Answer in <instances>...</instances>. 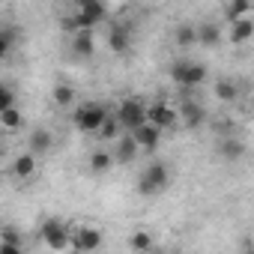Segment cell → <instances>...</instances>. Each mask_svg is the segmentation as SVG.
<instances>
[{
  "mask_svg": "<svg viewBox=\"0 0 254 254\" xmlns=\"http://www.w3.org/2000/svg\"><path fill=\"white\" fill-rule=\"evenodd\" d=\"M209 78V69L206 63L200 60H191V57H180L171 63V81L180 87V93H194L197 87H203Z\"/></svg>",
  "mask_w": 254,
  "mask_h": 254,
  "instance_id": "1",
  "label": "cell"
},
{
  "mask_svg": "<svg viewBox=\"0 0 254 254\" xmlns=\"http://www.w3.org/2000/svg\"><path fill=\"white\" fill-rule=\"evenodd\" d=\"M114 120L120 123L123 135H132L135 129H141V126L147 123V102L141 96H126V99H120V105L114 108Z\"/></svg>",
  "mask_w": 254,
  "mask_h": 254,
  "instance_id": "2",
  "label": "cell"
},
{
  "mask_svg": "<svg viewBox=\"0 0 254 254\" xmlns=\"http://www.w3.org/2000/svg\"><path fill=\"white\" fill-rule=\"evenodd\" d=\"M171 186V165L168 162H150L138 177V194L141 197H159Z\"/></svg>",
  "mask_w": 254,
  "mask_h": 254,
  "instance_id": "3",
  "label": "cell"
},
{
  "mask_svg": "<svg viewBox=\"0 0 254 254\" xmlns=\"http://www.w3.org/2000/svg\"><path fill=\"white\" fill-rule=\"evenodd\" d=\"M39 239H42V245L51 248L54 254H63V251H69L72 227H69L63 218H57V215H45L42 224H39Z\"/></svg>",
  "mask_w": 254,
  "mask_h": 254,
  "instance_id": "4",
  "label": "cell"
},
{
  "mask_svg": "<svg viewBox=\"0 0 254 254\" xmlns=\"http://www.w3.org/2000/svg\"><path fill=\"white\" fill-rule=\"evenodd\" d=\"M108 114H111V111H108L102 102L90 99V102H81V105L72 111V126H75L81 135H96L99 126H102V120H105Z\"/></svg>",
  "mask_w": 254,
  "mask_h": 254,
  "instance_id": "5",
  "label": "cell"
},
{
  "mask_svg": "<svg viewBox=\"0 0 254 254\" xmlns=\"http://www.w3.org/2000/svg\"><path fill=\"white\" fill-rule=\"evenodd\" d=\"M209 120V111L206 105L194 96V93H183L180 96V105H177V123H183V129H200Z\"/></svg>",
  "mask_w": 254,
  "mask_h": 254,
  "instance_id": "6",
  "label": "cell"
},
{
  "mask_svg": "<svg viewBox=\"0 0 254 254\" xmlns=\"http://www.w3.org/2000/svg\"><path fill=\"white\" fill-rule=\"evenodd\" d=\"M72 12H75L81 30H93L96 24H105L108 21V6L102 3V0H78Z\"/></svg>",
  "mask_w": 254,
  "mask_h": 254,
  "instance_id": "7",
  "label": "cell"
},
{
  "mask_svg": "<svg viewBox=\"0 0 254 254\" xmlns=\"http://www.w3.org/2000/svg\"><path fill=\"white\" fill-rule=\"evenodd\" d=\"M102 242H105V233H102L99 227H93V224H81V227L72 230V242H69V248L78 251V254H96V251L102 248Z\"/></svg>",
  "mask_w": 254,
  "mask_h": 254,
  "instance_id": "8",
  "label": "cell"
},
{
  "mask_svg": "<svg viewBox=\"0 0 254 254\" xmlns=\"http://www.w3.org/2000/svg\"><path fill=\"white\" fill-rule=\"evenodd\" d=\"M147 123L156 126L159 132H168V129H174V126H180V123H177V105H171L168 99L150 102V105H147Z\"/></svg>",
  "mask_w": 254,
  "mask_h": 254,
  "instance_id": "9",
  "label": "cell"
},
{
  "mask_svg": "<svg viewBox=\"0 0 254 254\" xmlns=\"http://www.w3.org/2000/svg\"><path fill=\"white\" fill-rule=\"evenodd\" d=\"M135 42V27L129 21H111L108 24V48L111 54H129Z\"/></svg>",
  "mask_w": 254,
  "mask_h": 254,
  "instance_id": "10",
  "label": "cell"
},
{
  "mask_svg": "<svg viewBox=\"0 0 254 254\" xmlns=\"http://www.w3.org/2000/svg\"><path fill=\"white\" fill-rule=\"evenodd\" d=\"M215 153H218V159H221V162H227V165H236V162H242V159H245V153H248V144H245L239 135L218 138V144H215Z\"/></svg>",
  "mask_w": 254,
  "mask_h": 254,
  "instance_id": "11",
  "label": "cell"
},
{
  "mask_svg": "<svg viewBox=\"0 0 254 254\" xmlns=\"http://www.w3.org/2000/svg\"><path fill=\"white\" fill-rule=\"evenodd\" d=\"M9 174H12V180H18V183H27V180H33L36 174H39V159L33 156V153H18L15 159H12V168H9Z\"/></svg>",
  "mask_w": 254,
  "mask_h": 254,
  "instance_id": "12",
  "label": "cell"
},
{
  "mask_svg": "<svg viewBox=\"0 0 254 254\" xmlns=\"http://www.w3.org/2000/svg\"><path fill=\"white\" fill-rule=\"evenodd\" d=\"M162 135L165 132H159L156 126H150V123H144L141 129H135L132 132V141H135V147L141 150V153H147V156H153L156 150H159V144H162Z\"/></svg>",
  "mask_w": 254,
  "mask_h": 254,
  "instance_id": "13",
  "label": "cell"
},
{
  "mask_svg": "<svg viewBox=\"0 0 254 254\" xmlns=\"http://www.w3.org/2000/svg\"><path fill=\"white\" fill-rule=\"evenodd\" d=\"M194 42L203 45V48H218L224 42V27L218 21H203V24H194Z\"/></svg>",
  "mask_w": 254,
  "mask_h": 254,
  "instance_id": "14",
  "label": "cell"
},
{
  "mask_svg": "<svg viewBox=\"0 0 254 254\" xmlns=\"http://www.w3.org/2000/svg\"><path fill=\"white\" fill-rule=\"evenodd\" d=\"M138 156H141V150L135 147L132 135H120V138L111 144V159H114V165H132Z\"/></svg>",
  "mask_w": 254,
  "mask_h": 254,
  "instance_id": "15",
  "label": "cell"
},
{
  "mask_svg": "<svg viewBox=\"0 0 254 254\" xmlns=\"http://www.w3.org/2000/svg\"><path fill=\"white\" fill-rule=\"evenodd\" d=\"M18 42H21V27H18V24H3V21H0V63L9 60V57L18 51Z\"/></svg>",
  "mask_w": 254,
  "mask_h": 254,
  "instance_id": "16",
  "label": "cell"
},
{
  "mask_svg": "<svg viewBox=\"0 0 254 254\" xmlns=\"http://www.w3.org/2000/svg\"><path fill=\"white\" fill-rule=\"evenodd\" d=\"M69 51H72V57H78V60L93 57V54H96V33H93V30H78L75 36H69Z\"/></svg>",
  "mask_w": 254,
  "mask_h": 254,
  "instance_id": "17",
  "label": "cell"
},
{
  "mask_svg": "<svg viewBox=\"0 0 254 254\" xmlns=\"http://www.w3.org/2000/svg\"><path fill=\"white\" fill-rule=\"evenodd\" d=\"M51 147H54V132L45 129V126H36V129L27 135V153H33L36 159L51 153Z\"/></svg>",
  "mask_w": 254,
  "mask_h": 254,
  "instance_id": "18",
  "label": "cell"
},
{
  "mask_svg": "<svg viewBox=\"0 0 254 254\" xmlns=\"http://www.w3.org/2000/svg\"><path fill=\"white\" fill-rule=\"evenodd\" d=\"M212 96H215L218 102H224V105H233V102L242 96V87H239L236 78L224 75V78H215V84H212Z\"/></svg>",
  "mask_w": 254,
  "mask_h": 254,
  "instance_id": "19",
  "label": "cell"
},
{
  "mask_svg": "<svg viewBox=\"0 0 254 254\" xmlns=\"http://www.w3.org/2000/svg\"><path fill=\"white\" fill-rule=\"evenodd\" d=\"M114 168V159H111V150H93L90 156H87V171L93 174V177H102V174H108Z\"/></svg>",
  "mask_w": 254,
  "mask_h": 254,
  "instance_id": "20",
  "label": "cell"
},
{
  "mask_svg": "<svg viewBox=\"0 0 254 254\" xmlns=\"http://www.w3.org/2000/svg\"><path fill=\"white\" fill-rule=\"evenodd\" d=\"M156 248V236L150 233V230H132L129 233V251H135V254H150Z\"/></svg>",
  "mask_w": 254,
  "mask_h": 254,
  "instance_id": "21",
  "label": "cell"
},
{
  "mask_svg": "<svg viewBox=\"0 0 254 254\" xmlns=\"http://www.w3.org/2000/svg\"><path fill=\"white\" fill-rule=\"evenodd\" d=\"M251 39H254V21H251V18L230 24V42H233V45H248Z\"/></svg>",
  "mask_w": 254,
  "mask_h": 254,
  "instance_id": "22",
  "label": "cell"
},
{
  "mask_svg": "<svg viewBox=\"0 0 254 254\" xmlns=\"http://www.w3.org/2000/svg\"><path fill=\"white\" fill-rule=\"evenodd\" d=\"M251 15H254V6L248 3V0H233V3L224 6V18H227V24H233V21H245V18H251Z\"/></svg>",
  "mask_w": 254,
  "mask_h": 254,
  "instance_id": "23",
  "label": "cell"
},
{
  "mask_svg": "<svg viewBox=\"0 0 254 254\" xmlns=\"http://www.w3.org/2000/svg\"><path fill=\"white\" fill-rule=\"evenodd\" d=\"M75 87L72 84H66V81H60V84H54V90H51V102L57 105V108H69V105H75Z\"/></svg>",
  "mask_w": 254,
  "mask_h": 254,
  "instance_id": "24",
  "label": "cell"
},
{
  "mask_svg": "<svg viewBox=\"0 0 254 254\" xmlns=\"http://www.w3.org/2000/svg\"><path fill=\"white\" fill-rule=\"evenodd\" d=\"M120 135H123V129H120V123L114 120V114H108V117L102 120V126H99V132H96V138H99V141H111V144H114V141H117Z\"/></svg>",
  "mask_w": 254,
  "mask_h": 254,
  "instance_id": "25",
  "label": "cell"
},
{
  "mask_svg": "<svg viewBox=\"0 0 254 254\" xmlns=\"http://www.w3.org/2000/svg\"><path fill=\"white\" fill-rule=\"evenodd\" d=\"M174 42H177V48H191V45H197V42H194V21H183V24H177V30H174Z\"/></svg>",
  "mask_w": 254,
  "mask_h": 254,
  "instance_id": "26",
  "label": "cell"
},
{
  "mask_svg": "<svg viewBox=\"0 0 254 254\" xmlns=\"http://www.w3.org/2000/svg\"><path fill=\"white\" fill-rule=\"evenodd\" d=\"M21 126H24V114H21V108H9V111L0 114V129H6V132H18Z\"/></svg>",
  "mask_w": 254,
  "mask_h": 254,
  "instance_id": "27",
  "label": "cell"
},
{
  "mask_svg": "<svg viewBox=\"0 0 254 254\" xmlns=\"http://www.w3.org/2000/svg\"><path fill=\"white\" fill-rule=\"evenodd\" d=\"M9 108H18V93H15V87H12V84L0 81V114L9 111Z\"/></svg>",
  "mask_w": 254,
  "mask_h": 254,
  "instance_id": "28",
  "label": "cell"
},
{
  "mask_svg": "<svg viewBox=\"0 0 254 254\" xmlns=\"http://www.w3.org/2000/svg\"><path fill=\"white\" fill-rule=\"evenodd\" d=\"M0 245H24L21 230H18V227H12V224L0 227Z\"/></svg>",
  "mask_w": 254,
  "mask_h": 254,
  "instance_id": "29",
  "label": "cell"
},
{
  "mask_svg": "<svg viewBox=\"0 0 254 254\" xmlns=\"http://www.w3.org/2000/svg\"><path fill=\"white\" fill-rule=\"evenodd\" d=\"M60 30L63 33H69V36H75L81 27H78V18H75V12H69V15H60Z\"/></svg>",
  "mask_w": 254,
  "mask_h": 254,
  "instance_id": "30",
  "label": "cell"
},
{
  "mask_svg": "<svg viewBox=\"0 0 254 254\" xmlns=\"http://www.w3.org/2000/svg\"><path fill=\"white\" fill-rule=\"evenodd\" d=\"M0 254H27L24 245H0Z\"/></svg>",
  "mask_w": 254,
  "mask_h": 254,
  "instance_id": "31",
  "label": "cell"
},
{
  "mask_svg": "<svg viewBox=\"0 0 254 254\" xmlns=\"http://www.w3.org/2000/svg\"><path fill=\"white\" fill-rule=\"evenodd\" d=\"M3 159H6V141H0V165H3Z\"/></svg>",
  "mask_w": 254,
  "mask_h": 254,
  "instance_id": "32",
  "label": "cell"
},
{
  "mask_svg": "<svg viewBox=\"0 0 254 254\" xmlns=\"http://www.w3.org/2000/svg\"><path fill=\"white\" fill-rule=\"evenodd\" d=\"M150 254H165V251H156V248H153V251H150Z\"/></svg>",
  "mask_w": 254,
  "mask_h": 254,
  "instance_id": "33",
  "label": "cell"
},
{
  "mask_svg": "<svg viewBox=\"0 0 254 254\" xmlns=\"http://www.w3.org/2000/svg\"><path fill=\"white\" fill-rule=\"evenodd\" d=\"M242 254H254V251H251V248H245V251H242Z\"/></svg>",
  "mask_w": 254,
  "mask_h": 254,
  "instance_id": "34",
  "label": "cell"
}]
</instances>
